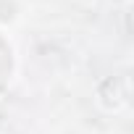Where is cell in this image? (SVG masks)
<instances>
[{"label": "cell", "mask_w": 134, "mask_h": 134, "mask_svg": "<svg viewBox=\"0 0 134 134\" xmlns=\"http://www.w3.org/2000/svg\"><path fill=\"white\" fill-rule=\"evenodd\" d=\"M8 69H11V53H8V47L0 42V71L3 74H8ZM3 82L5 79H0V87H3Z\"/></svg>", "instance_id": "cell-1"}]
</instances>
